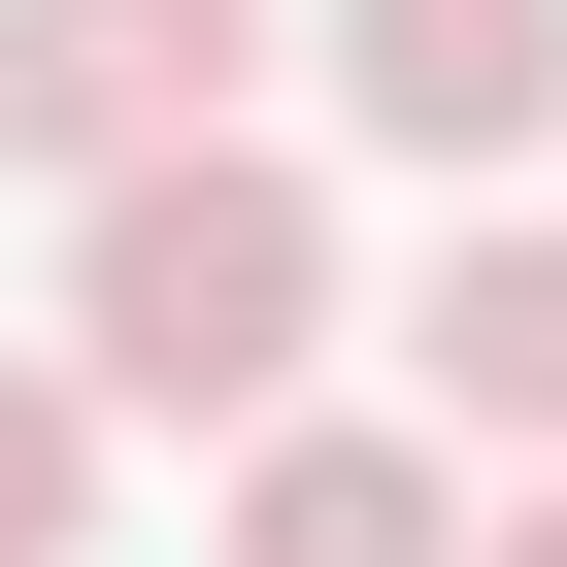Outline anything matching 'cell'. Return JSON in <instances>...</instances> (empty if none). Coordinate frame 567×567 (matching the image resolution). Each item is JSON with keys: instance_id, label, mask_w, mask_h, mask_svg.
Returning a JSON list of instances; mask_svg holds the SVG:
<instances>
[{"instance_id": "5b68a950", "label": "cell", "mask_w": 567, "mask_h": 567, "mask_svg": "<svg viewBox=\"0 0 567 567\" xmlns=\"http://www.w3.org/2000/svg\"><path fill=\"white\" fill-rule=\"evenodd\" d=\"M401 368H434V434H467V467H567V234H467Z\"/></svg>"}, {"instance_id": "6da1fadb", "label": "cell", "mask_w": 567, "mask_h": 567, "mask_svg": "<svg viewBox=\"0 0 567 567\" xmlns=\"http://www.w3.org/2000/svg\"><path fill=\"white\" fill-rule=\"evenodd\" d=\"M68 368H101L134 434L301 401V368H334V167H267L234 101L134 134V167H68Z\"/></svg>"}, {"instance_id": "52a82bcc", "label": "cell", "mask_w": 567, "mask_h": 567, "mask_svg": "<svg viewBox=\"0 0 567 567\" xmlns=\"http://www.w3.org/2000/svg\"><path fill=\"white\" fill-rule=\"evenodd\" d=\"M467 567H567V467H534V501H467Z\"/></svg>"}, {"instance_id": "3957f363", "label": "cell", "mask_w": 567, "mask_h": 567, "mask_svg": "<svg viewBox=\"0 0 567 567\" xmlns=\"http://www.w3.org/2000/svg\"><path fill=\"white\" fill-rule=\"evenodd\" d=\"M334 101L401 167H534L567 134V0H334Z\"/></svg>"}, {"instance_id": "7a4b0ae2", "label": "cell", "mask_w": 567, "mask_h": 567, "mask_svg": "<svg viewBox=\"0 0 567 567\" xmlns=\"http://www.w3.org/2000/svg\"><path fill=\"white\" fill-rule=\"evenodd\" d=\"M267 68V0H0V167H134Z\"/></svg>"}, {"instance_id": "8992f818", "label": "cell", "mask_w": 567, "mask_h": 567, "mask_svg": "<svg viewBox=\"0 0 567 567\" xmlns=\"http://www.w3.org/2000/svg\"><path fill=\"white\" fill-rule=\"evenodd\" d=\"M68 534H101V368L0 334V567H68Z\"/></svg>"}, {"instance_id": "277c9868", "label": "cell", "mask_w": 567, "mask_h": 567, "mask_svg": "<svg viewBox=\"0 0 567 567\" xmlns=\"http://www.w3.org/2000/svg\"><path fill=\"white\" fill-rule=\"evenodd\" d=\"M234 567H467V434H334V401H234Z\"/></svg>"}]
</instances>
